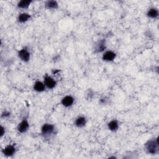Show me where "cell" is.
<instances>
[{
	"mask_svg": "<svg viewBox=\"0 0 159 159\" xmlns=\"http://www.w3.org/2000/svg\"><path fill=\"white\" fill-rule=\"evenodd\" d=\"M108 101H109V98H107V97L104 96V97L101 98L99 100V103L101 105H106V104H107L108 103Z\"/></svg>",
	"mask_w": 159,
	"mask_h": 159,
	"instance_id": "18",
	"label": "cell"
},
{
	"mask_svg": "<svg viewBox=\"0 0 159 159\" xmlns=\"http://www.w3.org/2000/svg\"><path fill=\"white\" fill-rule=\"evenodd\" d=\"M106 41L105 39H100L96 42L94 45V51L95 53H101L106 51Z\"/></svg>",
	"mask_w": 159,
	"mask_h": 159,
	"instance_id": "8",
	"label": "cell"
},
{
	"mask_svg": "<svg viewBox=\"0 0 159 159\" xmlns=\"http://www.w3.org/2000/svg\"><path fill=\"white\" fill-rule=\"evenodd\" d=\"M58 3L55 0H48L45 2V7L49 10H55L58 8Z\"/></svg>",
	"mask_w": 159,
	"mask_h": 159,
	"instance_id": "15",
	"label": "cell"
},
{
	"mask_svg": "<svg viewBox=\"0 0 159 159\" xmlns=\"http://www.w3.org/2000/svg\"><path fill=\"white\" fill-rule=\"evenodd\" d=\"M107 129L111 131V132H116L117 130H118L119 128V121L116 119H112L107 124Z\"/></svg>",
	"mask_w": 159,
	"mask_h": 159,
	"instance_id": "11",
	"label": "cell"
},
{
	"mask_svg": "<svg viewBox=\"0 0 159 159\" xmlns=\"http://www.w3.org/2000/svg\"><path fill=\"white\" fill-rule=\"evenodd\" d=\"M30 124L27 117H24L17 126V130L20 134L27 132L29 129Z\"/></svg>",
	"mask_w": 159,
	"mask_h": 159,
	"instance_id": "5",
	"label": "cell"
},
{
	"mask_svg": "<svg viewBox=\"0 0 159 159\" xmlns=\"http://www.w3.org/2000/svg\"><path fill=\"white\" fill-rule=\"evenodd\" d=\"M60 71V70H57V69H53V70H52V73L53 74V75H57V73H58Z\"/></svg>",
	"mask_w": 159,
	"mask_h": 159,
	"instance_id": "20",
	"label": "cell"
},
{
	"mask_svg": "<svg viewBox=\"0 0 159 159\" xmlns=\"http://www.w3.org/2000/svg\"><path fill=\"white\" fill-rule=\"evenodd\" d=\"M18 58L23 62L27 63L30 59V52L27 47H24L17 52Z\"/></svg>",
	"mask_w": 159,
	"mask_h": 159,
	"instance_id": "3",
	"label": "cell"
},
{
	"mask_svg": "<svg viewBox=\"0 0 159 159\" xmlns=\"http://www.w3.org/2000/svg\"><path fill=\"white\" fill-rule=\"evenodd\" d=\"M75 98L71 95H66L61 100V105L65 107H70L73 105Z\"/></svg>",
	"mask_w": 159,
	"mask_h": 159,
	"instance_id": "9",
	"label": "cell"
},
{
	"mask_svg": "<svg viewBox=\"0 0 159 159\" xmlns=\"http://www.w3.org/2000/svg\"><path fill=\"white\" fill-rule=\"evenodd\" d=\"M0 130H1V132H0V137L2 138L6 134V128L5 127H4L2 125H1L0 127Z\"/></svg>",
	"mask_w": 159,
	"mask_h": 159,
	"instance_id": "19",
	"label": "cell"
},
{
	"mask_svg": "<svg viewBox=\"0 0 159 159\" xmlns=\"http://www.w3.org/2000/svg\"><path fill=\"white\" fill-rule=\"evenodd\" d=\"M40 133L45 139H50L57 133V129L53 124L45 123L41 127Z\"/></svg>",
	"mask_w": 159,
	"mask_h": 159,
	"instance_id": "2",
	"label": "cell"
},
{
	"mask_svg": "<svg viewBox=\"0 0 159 159\" xmlns=\"http://www.w3.org/2000/svg\"><path fill=\"white\" fill-rule=\"evenodd\" d=\"M87 123V119L84 116H78L74 121V125L78 128H83L84 127Z\"/></svg>",
	"mask_w": 159,
	"mask_h": 159,
	"instance_id": "10",
	"label": "cell"
},
{
	"mask_svg": "<svg viewBox=\"0 0 159 159\" xmlns=\"http://www.w3.org/2000/svg\"><path fill=\"white\" fill-rule=\"evenodd\" d=\"M30 19H31V15L30 14L27 12H22L18 15L17 20L19 23L23 24L29 21Z\"/></svg>",
	"mask_w": 159,
	"mask_h": 159,
	"instance_id": "14",
	"label": "cell"
},
{
	"mask_svg": "<svg viewBox=\"0 0 159 159\" xmlns=\"http://www.w3.org/2000/svg\"><path fill=\"white\" fill-rule=\"evenodd\" d=\"M17 148L14 144H7L2 150V153L6 157H12L16 155Z\"/></svg>",
	"mask_w": 159,
	"mask_h": 159,
	"instance_id": "4",
	"label": "cell"
},
{
	"mask_svg": "<svg viewBox=\"0 0 159 159\" xmlns=\"http://www.w3.org/2000/svg\"><path fill=\"white\" fill-rule=\"evenodd\" d=\"M147 16L150 19H157L159 16V12L157 8L155 7H152L149 8L146 13Z\"/></svg>",
	"mask_w": 159,
	"mask_h": 159,
	"instance_id": "12",
	"label": "cell"
},
{
	"mask_svg": "<svg viewBox=\"0 0 159 159\" xmlns=\"http://www.w3.org/2000/svg\"><path fill=\"white\" fill-rule=\"evenodd\" d=\"M117 57V54L116 52L111 50H106L103 52L102 55V60L106 62L113 61Z\"/></svg>",
	"mask_w": 159,
	"mask_h": 159,
	"instance_id": "7",
	"label": "cell"
},
{
	"mask_svg": "<svg viewBox=\"0 0 159 159\" xmlns=\"http://www.w3.org/2000/svg\"><path fill=\"white\" fill-rule=\"evenodd\" d=\"M32 2V0H21L17 2V6L19 9H26L30 6Z\"/></svg>",
	"mask_w": 159,
	"mask_h": 159,
	"instance_id": "16",
	"label": "cell"
},
{
	"mask_svg": "<svg viewBox=\"0 0 159 159\" xmlns=\"http://www.w3.org/2000/svg\"><path fill=\"white\" fill-rule=\"evenodd\" d=\"M46 88L48 89H52L55 88L57 86V81L51 76L46 75L44 78H43V81Z\"/></svg>",
	"mask_w": 159,
	"mask_h": 159,
	"instance_id": "6",
	"label": "cell"
},
{
	"mask_svg": "<svg viewBox=\"0 0 159 159\" xmlns=\"http://www.w3.org/2000/svg\"><path fill=\"white\" fill-rule=\"evenodd\" d=\"M144 148L146 152L150 155H157L159 152V142L158 137L148 140L144 144Z\"/></svg>",
	"mask_w": 159,
	"mask_h": 159,
	"instance_id": "1",
	"label": "cell"
},
{
	"mask_svg": "<svg viewBox=\"0 0 159 159\" xmlns=\"http://www.w3.org/2000/svg\"><path fill=\"white\" fill-rule=\"evenodd\" d=\"M33 89L35 91H36L37 93H42L45 90L46 87L43 81L37 80V81H35V83H34Z\"/></svg>",
	"mask_w": 159,
	"mask_h": 159,
	"instance_id": "13",
	"label": "cell"
},
{
	"mask_svg": "<svg viewBox=\"0 0 159 159\" xmlns=\"http://www.w3.org/2000/svg\"><path fill=\"white\" fill-rule=\"evenodd\" d=\"M11 116V112L8 110H4L1 114V119H7Z\"/></svg>",
	"mask_w": 159,
	"mask_h": 159,
	"instance_id": "17",
	"label": "cell"
}]
</instances>
